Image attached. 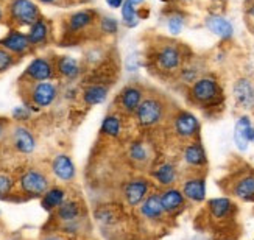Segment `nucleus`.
Masks as SVG:
<instances>
[{
	"label": "nucleus",
	"instance_id": "nucleus-1",
	"mask_svg": "<svg viewBox=\"0 0 254 240\" xmlns=\"http://www.w3.org/2000/svg\"><path fill=\"white\" fill-rule=\"evenodd\" d=\"M8 16L16 25L30 28L41 17V13L33 0H11L8 3Z\"/></svg>",
	"mask_w": 254,
	"mask_h": 240
},
{
	"label": "nucleus",
	"instance_id": "nucleus-2",
	"mask_svg": "<svg viewBox=\"0 0 254 240\" xmlns=\"http://www.w3.org/2000/svg\"><path fill=\"white\" fill-rule=\"evenodd\" d=\"M164 103L159 97H143L142 103L139 105L136 111V119L140 126L143 128H151L154 125H158L162 117H164Z\"/></svg>",
	"mask_w": 254,
	"mask_h": 240
},
{
	"label": "nucleus",
	"instance_id": "nucleus-3",
	"mask_svg": "<svg viewBox=\"0 0 254 240\" xmlns=\"http://www.w3.org/2000/svg\"><path fill=\"white\" fill-rule=\"evenodd\" d=\"M190 97L193 98V102L200 105H212L220 97L218 83L214 78H209V76L198 78L190 87Z\"/></svg>",
	"mask_w": 254,
	"mask_h": 240
},
{
	"label": "nucleus",
	"instance_id": "nucleus-4",
	"mask_svg": "<svg viewBox=\"0 0 254 240\" xmlns=\"http://www.w3.org/2000/svg\"><path fill=\"white\" fill-rule=\"evenodd\" d=\"M19 184H20V189L24 193H27L30 196H42L49 190L50 181L42 172L30 169L22 173Z\"/></svg>",
	"mask_w": 254,
	"mask_h": 240
},
{
	"label": "nucleus",
	"instance_id": "nucleus-5",
	"mask_svg": "<svg viewBox=\"0 0 254 240\" xmlns=\"http://www.w3.org/2000/svg\"><path fill=\"white\" fill-rule=\"evenodd\" d=\"M57 70H55V62H52L46 57H38L31 60L27 69L24 72V76L31 83H41V81H50Z\"/></svg>",
	"mask_w": 254,
	"mask_h": 240
},
{
	"label": "nucleus",
	"instance_id": "nucleus-6",
	"mask_svg": "<svg viewBox=\"0 0 254 240\" xmlns=\"http://www.w3.org/2000/svg\"><path fill=\"white\" fill-rule=\"evenodd\" d=\"M58 97V87L50 81L33 83L28 91V98L31 105L36 108H47L50 106Z\"/></svg>",
	"mask_w": 254,
	"mask_h": 240
},
{
	"label": "nucleus",
	"instance_id": "nucleus-7",
	"mask_svg": "<svg viewBox=\"0 0 254 240\" xmlns=\"http://www.w3.org/2000/svg\"><path fill=\"white\" fill-rule=\"evenodd\" d=\"M173 129L176 136L183 140H192L200 131V122L189 111H180L173 119Z\"/></svg>",
	"mask_w": 254,
	"mask_h": 240
},
{
	"label": "nucleus",
	"instance_id": "nucleus-8",
	"mask_svg": "<svg viewBox=\"0 0 254 240\" xmlns=\"http://www.w3.org/2000/svg\"><path fill=\"white\" fill-rule=\"evenodd\" d=\"M154 62H156V67L159 70L173 72L180 69V65L183 64V53L175 44H165L158 50Z\"/></svg>",
	"mask_w": 254,
	"mask_h": 240
},
{
	"label": "nucleus",
	"instance_id": "nucleus-9",
	"mask_svg": "<svg viewBox=\"0 0 254 240\" xmlns=\"http://www.w3.org/2000/svg\"><path fill=\"white\" fill-rule=\"evenodd\" d=\"M0 46L9 53H13L14 57L16 55H25L33 47L28 36L19 30H11L9 33H6L5 38L0 41Z\"/></svg>",
	"mask_w": 254,
	"mask_h": 240
},
{
	"label": "nucleus",
	"instance_id": "nucleus-10",
	"mask_svg": "<svg viewBox=\"0 0 254 240\" xmlns=\"http://www.w3.org/2000/svg\"><path fill=\"white\" fill-rule=\"evenodd\" d=\"M150 193V182L145 178H134L125 185V200L129 206H139Z\"/></svg>",
	"mask_w": 254,
	"mask_h": 240
},
{
	"label": "nucleus",
	"instance_id": "nucleus-11",
	"mask_svg": "<svg viewBox=\"0 0 254 240\" xmlns=\"http://www.w3.org/2000/svg\"><path fill=\"white\" fill-rule=\"evenodd\" d=\"M143 91L140 87L131 84V86H127L122 89V92L119 94V105H120V109H122L124 113L127 114H136L139 105L142 103L143 100Z\"/></svg>",
	"mask_w": 254,
	"mask_h": 240
},
{
	"label": "nucleus",
	"instance_id": "nucleus-12",
	"mask_svg": "<svg viewBox=\"0 0 254 240\" xmlns=\"http://www.w3.org/2000/svg\"><path fill=\"white\" fill-rule=\"evenodd\" d=\"M234 144L240 151H247L250 144H254V126L248 117H240L234 126Z\"/></svg>",
	"mask_w": 254,
	"mask_h": 240
},
{
	"label": "nucleus",
	"instance_id": "nucleus-13",
	"mask_svg": "<svg viewBox=\"0 0 254 240\" xmlns=\"http://www.w3.org/2000/svg\"><path fill=\"white\" fill-rule=\"evenodd\" d=\"M234 98L240 108L253 111L254 109V86L250 80L240 78L234 83Z\"/></svg>",
	"mask_w": 254,
	"mask_h": 240
},
{
	"label": "nucleus",
	"instance_id": "nucleus-14",
	"mask_svg": "<svg viewBox=\"0 0 254 240\" xmlns=\"http://www.w3.org/2000/svg\"><path fill=\"white\" fill-rule=\"evenodd\" d=\"M183 193L186 200L192 203H203L206 200V181L203 177H190L183 182Z\"/></svg>",
	"mask_w": 254,
	"mask_h": 240
},
{
	"label": "nucleus",
	"instance_id": "nucleus-15",
	"mask_svg": "<svg viewBox=\"0 0 254 240\" xmlns=\"http://www.w3.org/2000/svg\"><path fill=\"white\" fill-rule=\"evenodd\" d=\"M140 214L143 218L151 222H158L164 217L165 211L162 207L161 195L159 193H148L147 198L140 203Z\"/></svg>",
	"mask_w": 254,
	"mask_h": 240
},
{
	"label": "nucleus",
	"instance_id": "nucleus-16",
	"mask_svg": "<svg viewBox=\"0 0 254 240\" xmlns=\"http://www.w3.org/2000/svg\"><path fill=\"white\" fill-rule=\"evenodd\" d=\"M161 201L165 214H175L181 211L186 204V196L183 190L175 189V187H165L161 193Z\"/></svg>",
	"mask_w": 254,
	"mask_h": 240
},
{
	"label": "nucleus",
	"instance_id": "nucleus-17",
	"mask_svg": "<svg viewBox=\"0 0 254 240\" xmlns=\"http://www.w3.org/2000/svg\"><path fill=\"white\" fill-rule=\"evenodd\" d=\"M11 140H13V145L17 151L20 153H31L36 148V139L31 134V131L27 129L25 126H14L13 133H11Z\"/></svg>",
	"mask_w": 254,
	"mask_h": 240
},
{
	"label": "nucleus",
	"instance_id": "nucleus-18",
	"mask_svg": "<svg viewBox=\"0 0 254 240\" xmlns=\"http://www.w3.org/2000/svg\"><path fill=\"white\" fill-rule=\"evenodd\" d=\"M183 159H184V162L187 164V166L195 167V169L204 167L207 164V156H206L204 147L196 140H192L190 144H187L184 147Z\"/></svg>",
	"mask_w": 254,
	"mask_h": 240
},
{
	"label": "nucleus",
	"instance_id": "nucleus-19",
	"mask_svg": "<svg viewBox=\"0 0 254 240\" xmlns=\"http://www.w3.org/2000/svg\"><path fill=\"white\" fill-rule=\"evenodd\" d=\"M234 196L244 201H254V173H245L239 177L231 189Z\"/></svg>",
	"mask_w": 254,
	"mask_h": 240
},
{
	"label": "nucleus",
	"instance_id": "nucleus-20",
	"mask_svg": "<svg viewBox=\"0 0 254 240\" xmlns=\"http://www.w3.org/2000/svg\"><path fill=\"white\" fill-rule=\"evenodd\" d=\"M234 209L236 204L228 196H218V198H212L207 201V211L215 220H225V218L231 217Z\"/></svg>",
	"mask_w": 254,
	"mask_h": 240
},
{
	"label": "nucleus",
	"instance_id": "nucleus-21",
	"mask_svg": "<svg viewBox=\"0 0 254 240\" xmlns=\"http://www.w3.org/2000/svg\"><path fill=\"white\" fill-rule=\"evenodd\" d=\"M55 70L65 80H76L81 75V64L73 57H60L55 61Z\"/></svg>",
	"mask_w": 254,
	"mask_h": 240
},
{
	"label": "nucleus",
	"instance_id": "nucleus-22",
	"mask_svg": "<svg viewBox=\"0 0 254 240\" xmlns=\"http://www.w3.org/2000/svg\"><path fill=\"white\" fill-rule=\"evenodd\" d=\"M97 20V13L94 9H81L70 14L67 19V27L70 31H83L91 27Z\"/></svg>",
	"mask_w": 254,
	"mask_h": 240
},
{
	"label": "nucleus",
	"instance_id": "nucleus-23",
	"mask_svg": "<svg viewBox=\"0 0 254 240\" xmlns=\"http://www.w3.org/2000/svg\"><path fill=\"white\" fill-rule=\"evenodd\" d=\"M55 177L63 181H72L75 178V166L67 155H58L52 162Z\"/></svg>",
	"mask_w": 254,
	"mask_h": 240
},
{
	"label": "nucleus",
	"instance_id": "nucleus-24",
	"mask_svg": "<svg viewBox=\"0 0 254 240\" xmlns=\"http://www.w3.org/2000/svg\"><path fill=\"white\" fill-rule=\"evenodd\" d=\"M206 27L209 31H212L215 36L222 39H229L234 33L233 24L223 16H209L206 19Z\"/></svg>",
	"mask_w": 254,
	"mask_h": 240
},
{
	"label": "nucleus",
	"instance_id": "nucleus-25",
	"mask_svg": "<svg viewBox=\"0 0 254 240\" xmlns=\"http://www.w3.org/2000/svg\"><path fill=\"white\" fill-rule=\"evenodd\" d=\"M153 178L159 185L164 187H172V185L178 181V170L170 162H164L161 166L156 167V170L153 172Z\"/></svg>",
	"mask_w": 254,
	"mask_h": 240
},
{
	"label": "nucleus",
	"instance_id": "nucleus-26",
	"mask_svg": "<svg viewBox=\"0 0 254 240\" xmlns=\"http://www.w3.org/2000/svg\"><path fill=\"white\" fill-rule=\"evenodd\" d=\"M49 35H50V27H49V22L44 17H39L35 24L28 28V33H27L31 46H41V44L47 42Z\"/></svg>",
	"mask_w": 254,
	"mask_h": 240
},
{
	"label": "nucleus",
	"instance_id": "nucleus-27",
	"mask_svg": "<svg viewBox=\"0 0 254 240\" xmlns=\"http://www.w3.org/2000/svg\"><path fill=\"white\" fill-rule=\"evenodd\" d=\"M108 92H109V89H108L105 84H100V83L89 84L83 91V102L87 106L100 105V103H103L106 98H108Z\"/></svg>",
	"mask_w": 254,
	"mask_h": 240
},
{
	"label": "nucleus",
	"instance_id": "nucleus-28",
	"mask_svg": "<svg viewBox=\"0 0 254 240\" xmlns=\"http://www.w3.org/2000/svg\"><path fill=\"white\" fill-rule=\"evenodd\" d=\"M64 190L60 187H53L49 189L46 193L42 195V207L46 211H53V209H58V207L64 203Z\"/></svg>",
	"mask_w": 254,
	"mask_h": 240
},
{
	"label": "nucleus",
	"instance_id": "nucleus-29",
	"mask_svg": "<svg viewBox=\"0 0 254 240\" xmlns=\"http://www.w3.org/2000/svg\"><path fill=\"white\" fill-rule=\"evenodd\" d=\"M58 218L61 222L67 223V222H75L76 218L80 217V204L76 201H64L58 207Z\"/></svg>",
	"mask_w": 254,
	"mask_h": 240
},
{
	"label": "nucleus",
	"instance_id": "nucleus-30",
	"mask_svg": "<svg viewBox=\"0 0 254 240\" xmlns=\"http://www.w3.org/2000/svg\"><path fill=\"white\" fill-rule=\"evenodd\" d=\"M102 133L109 137H119L122 133V120L117 116H106L102 123Z\"/></svg>",
	"mask_w": 254,
	"mask_h": 240
},
{
	"label": "nucleus",
	"instance_id": "nucleus-31",
	"mask_svg": "<svg viewBox=\"0 0 254 240\" xmlns=\"http://www.w3.org/2000/svg\"><path fill=\"white\" fill-rule=\"evenodd\" d=\"M122 22L124 25L128 27V28H134L137 24H139V14H137V9L136 6L132 5L129 0H125V3L122 5Z\"/></svg>",
	"mask_w": 254,
	"mask_h": 240
},
{
	"label": "nucleus",
	"instance_id": "nucleus-32",
	"mask_svg": "<svg viewBox=\"0 0 254 240\" xmlns=\"http://www.w3.org/2000/svg\"><path fill=\"white\" fill-rule=\"evenodd\" d=\"M129 158L132 162H136V164H143V162H147L150 155H148V148L145 144H142V142H132V144L129 145Z\"/></svg>",
	"mask_w": 254,
	"mask_h": 240
},
{
	"label": "nucleus",
	"instance_id": "nucleus-33",
	"mask_svg": "<svg viewBox=\"0 0 254 240\" xmlns=\"http://www.w3.org/2000/svg\"><path fill=\"white\" fill-rule=\"evenodd\" d=\"M14 62H16L14 55L5 50L3 47H0V73L9 70L14 65Z\"/></svg>",
	"mask_w": 254,
	"mask_h": 240
},
{
	"label": "nucleus",
	"instance_id": "nucleus-34",
	"mask_svg": "<svg viewBox=\"0 0 254 240\" xmlns=\"http://www.w3.org/2000/svg\"><path fill=\"white\" fill-rule=\"evenodd\" d=\"M100 30L105 35H116L119 30V22L111 16H103L100 19Z\"/></svg>",
	"mask_w": 254,
	"mask_h": 240
},
{
	"label": "nucleus",
	"instance_id": "nucleus-35",
	"mask_svg": "<svg viewBox=\"0 0 254 240\" xmlns=\"http://www.w3.org/2000/svg\"><path fill=\"white\" fill-rule=\"evenodd\" d=\"M184 27V17L181 14H172L169 19H167V28L172 35H180L181 30Z\"/></svg>",
	"mask_w": 254,
	"mask_h": 240
},
{
	"label": "nucleus",
	"instance_id": "nucleus-36",
	"mask_svg": "<svg viewBox=\"0 0 254 240\" xmlns=\"http://www.w3.org/2000/svg\"><path fill=\"white\" fill-rule=\"evenodd\" d=\"M13 189V181L6 175H0V196H5Z\"/></svg>",
	"mask_w": 254,
	"mask_h": 240
},
{
	"label": "nucleus",
	"instance_id": "nucleus-37",
	"mask_svg": "<svg viewBox=\"0 0 254 240\" xmlns=\"http://www.w3.org/2000/svg\"><path fill=\"white\" fill-rule=\"evenodd\" d=\"M13 116H14V119H17V120H27V119L30 117V111H28V108L19 106V108H16L14 111H13Z\"/></svg>",
	"mask_w": 254,
	"mask_h": 240
},
{
	"label": "nucleus",
	"instance_id": "nucleus-38",
	"mask_svg": "<svg viewBox=\"0 0 254 240\" xmlns=\"http://www.w3.org/2000/svg\"><path fill=\"white\" fill-rule=\"evenodd\" d=\"M181 76L183 78L187 81V83H195L196 80V70H193V69H184V70H181Z\"/></svg>",
	"mask_w": 254,
	"mask_h": 240
},
{
	"label": "nucleus",
	"instance_id": "nucleus-39",
	"mask_svg": "<svg viewBox=\"0 0 254 240\" xmlns=\"http://www.w3.org/2000/svg\"><path fill=\"white\" fill-rule=\"evenodd\" d=\"M106 3L108 6H111V8H122V5L125 3V0H106Z\"/></svg>",
	"mask_w": 254,
	"mask_h": 240
},
{
	"label": "nucleus",
	"instance_id": "nucleus-40",
	"mask_svg": "<svg viewBox=\"0 0 254 240\" xmlns=\"http://www.w3.org/2000/svg\"><path fill=\"white\" fill-rule=\"evenodd\" d=\"M3 136H5V125L0 122V140L3 139Z\"/></svg>",
	"mask_w": 254,
	"mask_h": 240
},
{
	"label": "nucleus",
	"instance_id": "nucleus-41",
	"mask_svg": "<svg viewBox=\"0 0 254 240\" xmlns=\"http://www.w3.org/2000/svg\"><path fill=\"white\" fill-rule=\"evenodd\" d=\"M42 240H64L61 237H57V236H47V237H44Z\"/></svg>",
	"mask_w": 254,
	"mask_h": 240
},
{
	"label": "nucleus",
	"instance_id": "nucleus-42",
	"mask_svg": "<svg viewBox=\"0 0 254 240\" xmlns=\"http://www.w3.org/2000/svg\"><path fill=\"white\" fill-rule=\"evenodd\" d=\"M129 2H131L132 5H134V6H136V5H140V3L143 2V0H129Z\"/></svg>",
	"mask_w": 254,
	"mask_h": 240
},
{
	"label": "nucleus",
	"instance_id": "nucleus-43",
	"mask_svg": "<svg viewBox=\"0 0 254 240\" xmlns=\"http://www.w3.org/2000/svg\"><path fill=\"white\" fill-rule=\"evenodd\" d=\"M39 2H42V3H53V2H57V0H39Z\"/></svg>",
	"mask_w": 254,
	"mask_h": 240
},
{
	"label": "nucleus",
	"instance_id": "nucleus-44",
	"mask_svg": "<svg viewBox=\"0 0 254 240\" xmlns=\"http://www.w3.org/2000/svg\"><path fill=\"white\" fill-rule=\"evenodd\" d=\"M3 19V9H2V6H0V20Z\"/></svg>",
	"mask_w": 254,
	"mask_h": 240
},
{
	"label": "nucleus",
	"instance_id": "nucleus-45",
	"mask_svg": "<svg viewBox=\"0 0 254 240\" xmlns=\"http://www.w3.org/2000/svg\"><path fill=\"white\" fill-rule=\"evenodd\" d=\"M250 13H251V14H253V16H254V6H253V8H251V9H250Z\"/></svg>",
	"mask_w": 254,
	"mask_h": 240
}]
</instances>
